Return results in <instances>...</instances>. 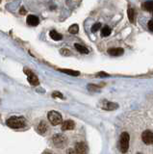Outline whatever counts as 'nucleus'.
<instances>
[{"instance_id":"f257e3e1","label":"nucleus","mask_w":153,"mask_h":154,"mask_svg":"<svg viewBox=\"0 0 153 154\" xmlns=\"http://www.w3.org/2000/svg\"><path fill=\"white\" fill-rule=\"evenodd\" d=\"M6 124L11 128L19 129L24 127L26 124V121L22 117H11L6 121Z\"/></svg>"},{"instance_id":"f03ea898","label":"nucleus","mask_w":153,"mask_h":154,"mask_svg":"<svg viewBox=\"0 0 153 154\" xmlns=\"http://www.w3.org/2000/svg\"><path fill=\"white\" fill-rule=\"evenodd\" d=\"M129 141H130V136L127 132H123L120 138V149L122 153L127 152L129 148Z\"/></svg>"},{"instance_id":"7ed1b4c3","label":"nucleus","mask_w":153,"mask_h":154,"mask_svg":"<svg viewBox=\"0 0 153 154\" xmlns=\"http://www.w3.org/2000/svg\"><path fill=\"white\" fill-rule=\"evenodd\" d=\"M47 117H48V121L52 125H59L63 122L62 115L57 111H50Z\"/></svg>"},{"instance_id":"20e7f679","label":"nucleus","mask_w":153,"mask_h":154,"mask_svg":"<svg viewBox=\"0 0 153 154\" xmlns=\"http://www.w3.org/2000/svg\"><path fill=\"white\" fill-rule=\"evenodd\" d=\"M52 142L56 148H62L67 145V138L63 134H56L52 137Z\"/></svg>"},{"instance_id":"39448f33","label":"nucleus","mask_w":153,"mask_h":154,"mask_svg":"<svg viewBox=\"0 0 153 154\" xmlns=\"http://www.w3.org/2000/svg\"><path fill=\"white\" fill-rule=\"evenodd\" d=\"M24 72L27 74V79H28V82L31 85H33V86H38L39 85V79H38V76L35 74V73H33L31 70H27V68H25V70H24Z\"/></svg>"},{"instance_id":"423d86ee","label":"nucleus","mask_w":153,"mask_h":154,"mask_svg":"<svg viewBox=\"0 0 153 154\" xmlns=\"http://www.w3.org/2000/svg\"><path fill=\"white\" fill-rule=\"evenodd\" d=\"M142 140L145 145H153V132L150 130H147V131L142 132Z\"/></svg>"},{"instance_id":"0eeeda50","label":"nucleus","mask_w":153,"mask_h":154,"mask_svg":"<svg viewBox=\"0 0 153 154\" xmlns=\"http://www.w3.org/2000/svg\"><path fill=\"white\" fill-rule=\"evenodd\" d=\"M26 22H27V24H29V25H31V26H37V25L39 24L40 20L38 18V16H34V15H30V16H27Z\"/></svg>"},{"instance_id":"6e6552de","label":"nucleus","mask_w":153,"mask_h":154,"mask_svg":"<svg viewBox=\"0 0 153 154\" xmlns=\"http://www.w3.org/2000/svg\"><path fill=\"white\" fill-rule=\"evenodd\" d=\"M75 127V123L73 121H70V119H67V121H64L62 124V130L63 131H67V130H72Z\"/></svg>"},{"instance_id":"1a4fd4ad","label":"nucleus","mask_w":153,"mask_h":154,"mask_svg":"<svg viewBox=\"0 0 153 154\" xmlns=\"http://www.w3.org/2000/svg\"><path fill=\"white\" fill-rule=\"evenodd\" d=\"M75 150L77 153H86L87 152V145L85 143H77L75 145Z\"/></svg>"},{"instance_id":"9d476101","label":"nucleus","mask_w":153,"mask_h":154,"mask_svg":"<svg viewBox=\"0 0 153 154\" xmlns=\"http://www.w3.org/2000/svg\"><path fill=\"white\" fill-rule=\"evenodd\" d=\"M124 52V50L120 47H117V48H110L108 49V53L112 56H120L122 55Z\"/></svg>"},{"instance_id":"9b49d317","label":"nucleus","mask_w":153,"mask_h":154,"mask_svg":"<svg viewBox=\"0 0 153 154\" xmlns=\"http://www.w3.org/2000/svg\"><path fill=\"white\" fill-rule=\"evenodd\" d=\"M48 130V126H47V123L45 121H40V124L38 125V131L40 134L42 135H45V133L47 132Z\"/></svg>"},{"instance_id":"f8f14e48","label":"nucleus","mask_w":153,"mask_h":154,"mask_svg":"<svg viewBox=\"0 0 153 154\" xmlns=\"http://www.w3.org/2000/svg\"><path fill=\"white\" fill-rule=\"evenodd\" d=\"M103 108L107 111H114L118 108V104L115 103V102H106V103L104 104Z\"/></svg>"},{"instance_id":"ddd939ff","label":"nucleus","mask_w":153,"mask_h":154,"mask_svg":"<svg viewBox=\"0 0 153 154\" xmlns=\"http://www.w3.org/2000/svg\"><path fill=\"white\" fill-rule=\"evenodd\" d=\"M142 9L144 11L147 12H153V0H149V1H145L144 4H142Z\"/></svg>"},{"instance_id":"4468645a","label":"nucleus","mask_w":153,"mask_h":154,"mask_svg":"<svg viewBox=\"0 0 153 154\" xmlns=\"http://www.w3.org/2000/svg\"><path fill=\"white\" fill-rule=\"evenodd\" d=\"M49 36H50L51 39L54 40H61L63 39V36L61 35L60 33L56 32L55 30L50 31V32H49Z\"/></svg>"},{"instance_id":"2eb2a0df","label":"nucleus","mask_w":153,"mask_h":154,"mask_svg":"<svg viewBox=\"0 0 153 154\" xmlns=\"http://www.w3.org/2000/svg\"><path fill=\"white\" fill-rule=\"evenodd\" d=\"M127 15H128V18H129V21L132 22V23H135V11L134 9H132L131 7L128 8V11H127Z\"/></svg>"},{"instance_id":"dca6fc26","label":"nucleus","mask_w":153,"mask_h":154,"mask_svg":"<svg viewBox=\"0 0 153 154\" xmlns=\"http://www.w3.org/2000/svg\"><path fill=\"white\" fill-rule=\"evenodd\" d=\"M74 46H75V48H76V50L78 51V52H80V53H82V54H87V53H89V50H88L87 47L81 45V44L75 43V44H74Z\"/></svg>"},{"instance_id":"f3484780","label":"nucleus","mask_w":153,"mask_h":154,"mask_svg":"<svg viewBox=\"0 0 153 154\" xmlns=\"http://www.w3.org/2000/svg\"><path fill=\"white\" fill-rule=\"evenodd\" d=\"M60 71H62L64 73H67L69 75H72V76H78L80 75L79 71H76V70H59Z\"/></svg>"},{"instance_id":"a211bd4d","label":"nucleus","mask_w":153,"mask_h":154,"mask_svg":"<svg viewBox=\"0 0 153 154\" xmlns=\"http://www.w3.org/2000/svg\"><path fill=\"white\" fill-rule=\"evenodd\" d=\"M111 34V28L108 26L103 27V29L101 30V35L103 37H108Z\"/></svg>"},{"instance_id":"6ab92c4d","label":"nucleus","mask_w":153,"mask_h":154,"mask_svg":"<svg viewBox=\"0 0 153 154\" xmlns=\"http://www.w3.org/2000/svg\"><path fill=\"white\" fill-rule=\"evenodd\" d=\"M69 31L71 34H76V33H78V31H79V26H78L77 24H72L69 28Z\"/></svg>"},{"instance_id":"aec40b11","label":"nucleus","mask_w":153,"mask_h":154,"mask_svg":"<svg viewBox=\"0 0 153 154\" xmlns=\"http://www.w3.org/2000/svg\"><path fill=\"white\" fill-rule=\"evenodd\" d=\"M100 27H101V23L96 22V24H93V26L91 27V32H96L97 30H99Z\"/></svg>"},{"instance_id":"412c9836","label":"nucleus","mask_w":153,"mask_h":154,"mask_svg":"<svg viewBox=\"0 0 153 154\" xmlns=\"http://www.w3.org/2000/svg\"><path fill=\"white\" fill-rule=\"evenodd\" d=\"M60 53L62 54V55H64V56H69V55H71V52H70L69 50H67V49L60 50Z\"/></svg>"},{"instance_id":"4be33fe9","label":"nucleus","mask_w":153,"mask_h":154,"mask_svg":"<svg viewBox=\"0 0 153 154\" xmlns=\"http://www.w3.org/2000/svg\"><path fill=\"white\" fill-rule=\"evenodd\" d=\"M52 97H59V98H64V95L61 94L60 92H54L53 94H52Z\"/></svg>"},{"instance_id":"5701e85b","label":"nucleus","mask_w":153,"mask_h":154,"mask_svg":"<svg viewBox=\"0 0 153 154\" xmlns=\"http://www.w3.org/2000/svg\"><path fill=\"white\" fill-rule=\"evenodd\" d=\"M88 89H89L90 91H96V90H97V87L96 86V85H91V84H90L89 86H88Z\"/></svg>"},{"instance_id":"b1692460","label":"nucleus","mask_w":153,"mask_h":154,"mask_svg":"<svg viewBox=\"0 0 153 154\" xmlns=\"http://www.w3.org/2000/svg\"><path fill=\"white\" fill-rule=\"evenodd\" d=\"M96 76H101V77H108V76H109V74L105 73V72H98V73L96 74Z\"/></svg>"},{"instance_id":"393cba45","label":"nucleus","mask_w":153,"mask_h":154,"mask_svg":"<svg viewBox=\"0 0 153 154\" xmlns=\"http://www.w3.org/2000/svg\"><path fill=\"white\" fill-rule=\"evenodd\" d=\"M148 28L150 31H153V19H151L150 21L148 22Z\"/></svg>"},{"instance_id":"a878e982","label":"nucleus","mask_w":153,"mask_h":154,"mask_svg":"<svg viewBox=\"0 0 153 154\" xmlns=\"http://www.w3.org/2000/svg\"><path fill=\"white\" fill-rule=\"evenodd\" d=\"M19 13H20V15H25V13H26V10L24 8H20Z\"/></svg>"},{"instance_id":"bb28decb","label":"nucleus","mask_w":153,"mask_h":154,"mask_svg":"<svg viewBox=\"0 0 153 154\" xmlns=\"http://www.w3.org/2000/svg\"><path fill=\"white\" fill-rule=\"evenodd\" d=\"M67 153H77L76 150H73V149H69L67 150Z\"/></svg>"},{"instance_id":"cd10ccee","label":"nucleus","mask_w":153,"mask_h":154,"mask_svg":"<svg viewBox=\"0 0 153 154\" xmlns=\"http://www.w3.org/2000/svg\"><path fill=\"white\" fill-rule=\"evenodd\" d=\"M0 3H1V0H0Z\"/></svg>"}]
</instances>
